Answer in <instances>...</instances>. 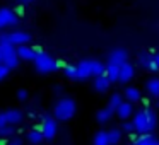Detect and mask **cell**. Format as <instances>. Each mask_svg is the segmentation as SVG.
Instances as JSON below:
<instances>
[{"label": "cell", "mask_w": 159, "mask_h": 145, "mask_svg": "<svg viewBox=\"0 0 159 145\" xmlns=\"http://www.w3.org/2000/svg\"><path fill=\"white\" fill-rule=\"evenodd\" d=\"M125 62H128V53L125 50L118 48V50H113V51L108 55V65H123Z\"/></svg>", "instance_id": "obj_7"}, {"label": "cell", "mask_w": 159, "mask_h": 145, "mask_svg": "<svg viewBox=\"0 0 159 145\" xmlns=\"http://www.w3.org/2000/svg\"><path fill=\"white\" fill-rule=\"evenodd\" d=\"M53 90H55V94H62V92H63V87H62V86H57Z\"/></svg>", "instance_id": "obj_33"}, {"label": "cell", "mask_w": 159, "mask_h": 145, "mask_svg": "<svg viewBox=\"0 0 159 145\" xmlns=\"http://www.w3.org/2000/svg\"><path fill=\"white\" fill-rule=\"evenodd\" d=\"M135 73V68L132 63L125 62L123 65H120V68H118V82H128V80H132V77H134Z\"/></svg>", "instance_id": "obj_9"}, {"label": "cell", "mask_w": 159, "mask_h": 145, "mask_svg": "<svg viewBox=\"0 0 159 145\" xmlns=\"http://www.w3.org/2000/svg\"><path fill=\"white\" fill-rule=\"evenodd\" d=\"M4 118H5V121H7V125L16 126V125H19V123L22 121L24 114H22L19 109H7V111L4 113Z\"/></svg>", "instance_id": "obj_10"}, {"label": "cell", "mask_w": 159, "mask_h": 145, "mask_svg": "<svg viewBox=\"0 0 159 145\" xmlns=\"http://www.w3.org/2000/svg\"><path fill=\"white\" fill-rule=\"evenodd\" d=\"M145 90H147L149 96H152L154 99H159V79L152 77L145 82Z\"/></svg>", "instance_id": "obj_13"}, {"label": "cell", "mask_w": 159, "mask_h": 145, "mask_svg": "<svg viewBox=\"0 0 159 145\" xmlns=\"http://www.w3.org/2000/svg\"><path fill=\"white\" fill-rule=\"evenodd\" d=\"M17 22V14L12 9H0V33L9 26H16Z\"/></svg>", "instance_id": "obj_6"}, {"label": "cell", "mask_w": 159, "mask_h": 145, "mask_svg": "<svg viewBox=\"0 0 159 145\" xmlns=\"http://www.w3.org/2000/svg\"><path fill=\"white\" fill-rule=\"evenodd\" d=\"M156 106H157V108H159V101H157V103H156Z\"/></svg>", "instance_id": "obj_35"}, {"label": "cell", "mask_w": 159, "mask_h": 145, "mask_svg": "<svg viewBox=\"0 0 159 145\" xmlns=\"http://www.w3.org/2000/svg\"><path fill=\"white\" fill-rule=\"evenodd\" d=\"M121 131H125V133H128V135L135 133V130H134V125H132V121H127V120H125V123H121Z\"/></svg>", "instance_id": "obj_28"}, {"label": "cell", "mask_w": 159, "mask_h": 145, "mask_svg": "<svg viewBox=\"0 0 159 145\" xmlns=\"http://www.w3.org/2000/svg\"><path fill=\"white\" fill-rule=\"evenodd\" d=\"M75 101L70 99V97H62L55 103L53 106V118L55 120H60V121H65V120H70V118L75 114Z\"/></svg>", "instance_id": "obj_2"}, {"label": "cell", "mask_w": 159, "mask_h": 145, "mask_svg": "<svg viewBox=\"0 0 159 145\" xmlns=\"http://www.w3.org/2000/svg\"><path fill=\"white\" fill-rule=\"evenodd\" d=\"M38 53V50L33 48L29 45H21V46H16V55L19 56V60H26V62H33Z\"/></svg>", "instance_id": "obj_8"}, {"label": "cell", "mask_w": 159, "mask_h": 145, "mask_svg": "<svg viewBox=\"0 0 159 145\" xmlns=\"http://www.w3.org/2000/svg\"><path fill=\"white\" fill-rule=\"evenodd\" d=\"M93 87L94 90H98V92H106L108 89H110V80L106 79V75H98L94 77V82H93Z\"/></svg>", "instance_id": "obj_12"}, {"label": "cell", "mask_w": 159, "mask_h": 145, "mask_svg": "<svg viewBox=\"0 0 159 145\" xmlns=\"http://www.w3.org/2000/svg\"><path fill=\"white\" fill-rule=\"evenodd\" d=\"M11 55H16V46L12 45H0V56H2V60L7 58V56Z\"/></svg>", "instance_id": "obj_26"}, {"label": "cell", "mask_w": 159, "mask_h": 145, "mask_svg": "<svg viewBox=\"0 0 159 145\" xmlns=\"http://www.w3.org/2000/svg\"><path fill=\"white\" fill-rule=\"evenodd\" d=\"M63 73H65V77L75 80V77H77V67L75 65H63Z\"/></svg>", "instance_id": "obj_27"}, {"label": "cell", "mask_w": 159, "mask_h": 145, "mask_svg": "<svg viewBox=\"0 0 159 145\" xmlns=\"http://www.w3.org/2000/svg\"><path fill=\"white\" fill-rule=\"evenodd\" d=\"M19 63H21V60H19L17 55H11V56H7V58L2 60V65H4L5 68H9V70H16L19 67Z\"/></svg>", "instance_id": "obj_22"}, {"label": "cell", "mask_w": 159, "mask_h": 145, "mask_svg": "<svg viewBox=\"0 0 159 145\" xmlns=\"http://www.w3.org/2000/svg\"><path fill=\"white\" fill-rule=\"evenodd\" d=\"M39 130H41V133H43V138L53 140V138L57 137V131H58L57 120L53 116H43L41 123H39Z\"/></svg>", "instance_id": "obj_5"}, {"label": "cell", "mask_w": 159, "mask_h": 145, "mask_svg": "<svg viewBox=\"0 0 159 145\" xmlns=\"http://www.w3.org/2000/svg\"><path fill=\"white\" fill-rule=\"evenodd\" d=\"M154 68H156V72H159V53L154 55Z\"/></svg>", "instance_id": "obj_32"}, {"label": "cell", "mask_w": 159, "mask_h": 145, "mask_svg": "<svg viewBox=\"0 0 159 145\" xmlns=\"http://www.w3.org/2000/svg\"><path fill=\"white\" fill-rule=\"evenodd\" d=\"M33 62H34V67L39 73H52V72H55V70H58V67H60V62H55V60L45 51L36 53Z\"/></svg>", "instance_id": "obj_3"}, {"label": "cell", "mask_w": 159, "mask_h": 145, "mask_svg": "<svg viewBox=\"0 0 159 145\" xmlns=\"http://www.w3.org/2000/svg\"><path fill=\"white\" fill-rule=\"evenodd\" d=\"M123 96H125V99H127L128 103H140L142 101V94H140V90H139L137 87H127Z\"/></svg>", "instance_id": "obj_16"}, {"label": "cell", "mask_w": 159, "mask_h": 145, "mask_svg": "<svg viewBox=\"0 0 159 145\" xmlns=\"http://www.w3.org/2000/svg\"><path fill=\"white\" fill-rule=\"evenodd\" d=\"M118 68H120V67H116V65H106L104 67V75L110 80V84L118 82Z\"/></svg>", "instance_id": "obj_21"}, {"label": "cell", "mask_w": 159, "mask_h": 145, "mask_svg": "<svg viewBox=\"0 0 159 145\" xmlns=\"http://www.w3.org/2000/svg\"><path fill=\"white\" fill-rule=\"evenodd\" d=\"M89 63V70H91V77H98V75H103L104 73V65L98 60H87Z\"/></svg>", "instance_id": "obj_18"}, {"label": "cell", "mask_w": 159, "mask_h": 145, "mask_svg": "<svg viewBox=\"0 0 159 145\" xmlns=\"http://www.w3.org/2000/svg\"><path fill=\"white\" fill-rule=\"evenodd\" d=\"M28 142L29 143H33V145H38V143H41L43 142V133H41V130L39 128H34V130H29L28 131Z\"/></svg>", "instance_id": "obj_19"}, {"label": "cell", "mask_w": 159, "mask_h": 145, "mask_svg": "<svg viewBox=\"0 0 159 145\" xmlns=\"http://www.w3.org/2000/svg\"><path fill=\"white\" fill-rule=\"evenodd\" d=\"M113 113H115V111L111 109L110 106H106L104 109H99V111H98V114H96V120H98V123H101V125L108 123V121L111 120V116H113Z\"/></svg>", "instance_id": "obj_17"}, {"label": "cell", "mask_w": 159, "mask_h": 145, "mask_svg": "<svg viewBox=\"0 0 159 145\" xmlns=\"http://www.w3.org/2000/svg\"><path fill=\"white\" fill-rule=\"evenodd\" d=\"M139 65L145 70H156L154 68V55H151V53H142V55H139Z\"/></svg>", "instance_id": "obj_14"}, {"label": "cell", "mask_w": 159, "mask_h": 145, "mask_svg": "<svg viewBox=\"0 0 159 145\" xmlns=\"http://www.w3.org/2000/svg\"><path fill=\"white\" fill-rule=\"evenodd\" d=\"M135 133L139 135H151L154 131V128L157 126V116L151 108H142L140 111L134 114V120H132Z\"/></svg>", "instance_id": "obj_1"}, {"label": "cell", "mask_w": 159, "mask_h": 145, "mask_svg": "<svg viewBox=\"0 0 159 145\" xmlns=\"http://www.w3.org/2000/svg\"><path fill=\"white\" fill-rule=\"evenodd\" d=\"M93 145H110V140H108V131L101 130L94 135V142Z\"/></svg>", "instance_id": "obj_24"}, {"label": "cell", "mask_w": 159, "mask_h": 145, "mask_svg": "<svg viewBox=\"0 0 159 145\" xmlns=\"http://www.w3.org/2000/svg\"><path fill=\"white\" fill-rule=\"evenodd\" d=\"M28 96H29V94H28V90H26V89L17 90V99L19 101H26V99H28Z\"/></svg>", "instance_id": "obj_30"}, {"label": "cell", "mask_w": 159, "mask_h": 145, "mask_svg": "<svg viewBox=\"0 0 159 145\" xmlns=\"http://www.w3.org/2000/svg\"><path fill=\"white\" fill-rule=\"evenodd\" d=\"M9 72H11V70H9V68H5L4 65H0V80H4L5 77L9 75Z\"/></svg>", "instance_id": "obj_31"}, {"label": "cell", "mask_w": 159, "mask_h": 145, "mask_svg": "<svg viewBox=\"0 0 159 145\" xmlns=\"http://www.w3.org/2000/svg\"><path fill=\"white\" fill-rule=\"evenodd\" d=\"M134 145H159V140L152 135H140Z\"/></svg>", "instance_id": "obj_23"}, {"label": "cell", "mask_w": 159, "mask_h": 145, "mask_svg": "<svg viewBox=\"0 0 159 145\" xmlns=\"http://www.w3.org/2000/svg\"><path fill=\"white\" fill-rule=\"evenodd\" d=\"M9 145H21V143H17V142H12V143H9Z\"/></svg>", "instance_id": "obj_34"}, {"label": "cell", "mask_w": 159, "mask_h": 145, "mask_svg": "<svg viewBox=\"0 0 159 145\" xmlns=\"http://www.w3.org/2000/svg\"><path fill=\"white\" fill-rule=\"evenodd\" d=\"M123 138V131L118 130V128H111L108 131V140H110V145H118Z\"/></svg>", "instance_id": "obj_20"}, {"label": "cell", "mask_w": 159, "mask_h": 145, "mask_svg": "<svg viewBox=\"0 0 159 145\" xmlns=\"http://www.w3.org/2000/svg\"><path fill=\"white\" fill-rule=\"evenodd\" d=\"M77 67V77L75 80H86L91 77V70H89V63H87V60H84V62H80Z\"/></svg>", "instance_id": "obj_15"}, {"label": "cell", "mask_w": 159, "mask_h": 145, "mask_svg": "<svg viewBox=\"0 0 159 145\" xmlns=\"http://www.w3.org/2000/svg\"><path fill=\"white\" fill-rule=\"evenodd\" d=\"M121 103H123V96H121V94H118V92H115V94H111V96H110V103H108V106L115 111Z\"/></svg>", "instance_id": "obj_25"}, {"label": "cell", "mask_w": 159, "mask_h": 145, "mask_svg": "<svg viewBox=\"0 0 159 145\" xmlns=\"http://www.w3.org/2000/svg\"><path fill=\"white\" fill-rule=\"evenodd\" d=\"M0 65H2V56H0Z\"/></svg>", "instance_id": "obj_36"}, {"label": "cell", "mask_w": 159, "mask_h": 145, "mask_svg": "<svg viewBox=\"0 0 159 145\" xmlns=\"http://www.w3.org/2000/svg\"><path fill=\"white\" fill-rule=\"evenodd\" d=\"M115 113L118 114V118L120 120H127V118L132 116V113H134V106H132V103H128V101H123V103L120 104V106L115 109Z\"/></svg>", "instance_id": "obj_11"}, {"label": "cell", "mask_w": 159, "mask_h": 145, "mask_svg": "<svg viewBox=\"0 0 159 145\" xmlns=\"http://www.w3.org/2000/svg\"><path fill=\"white\" fill-rule=\"evenodd\" d=\"M12 131H14V126H12V125H5L4 128H0V137H7Z\"/></svg>", "instance_id": "obj_29"}, {"label": "cell", "mask_w": 159, "mask_h": 145, "mask_svg": "<svg viewBox=\"0 0 159 145\" xmlns=\"http://www.w3.org/2000/svg\"><path fill=\"white\" fill-rule=\"evenodd\" d=\"M31 41V36L24 31H11L0 33V45H12V46H21V45H28Z\"/></svg>", "instance_id": "obj_4"}]
</instances>
